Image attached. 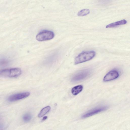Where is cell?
Wrapping results in <instances>:
<instances>
[{
    "label": "cell",
    "mask_w": 130,
    "mask_h": 130,
    "mask_svg": "<svg viewBox=\"0 0 130 130\" xmlns=\"http://www.w3.org/2000/svg\"><path fill=\"white\" fill-rule=\"evenodd\" d=\"M30 95V93L28 92L16 93L10 96L8 100L10 102H15L25 98Z\"/></svg>",
    "instance_id": "5"
},
{
    "label": "cell",
    "mask_w": 130,
    "mask_h": 130,
    "mask_svg": "<svg viewBox=\"0 0 130 130\" xmlns=\"http://www.w3.org/2000/svg\"><path fill=\"white\" fill-rule=\"evenodd\" d=\"M119 76V72L117 71L112 70L109 71L105 75L103 80L105 82L110 81L117 78Z\"/></svg>",
    "instance_id": "7"
},
{
    "label": "cell",
    "mask_w": 130,
    "mask_h": 130,
    "mask_svg": "<svg viewBox=\"0 0 130 130\" xmlns=\"http://www.w3.org/2000/svg\"><path fill=\"white\" fill-rule=\"evenodd\" d=\"M9 63V61L6 58H2L0 59V66L5 67L8 65Z\"/></svg>",
    "instance_id": "13"
},
{
    "label": "cell",
    "mask_w": 130,
    "mask_h": 130,
    "mask_svg": "<svg viewBox=\"0 0 130 130\" xmlns=\"http://www.w3.org/2000/svg\"><path fill=\"white\" fill-rule=\"evenodd\" d=\"M51 109V107L49 106H47L43 108L39 113L38 117L41 118L44 116Z\"/></svg>",
    "instance_id": "10"
},
{
    "label": "cell",
    "mask_w": 130,
    "mask_h": 130,
    "mask_svg": "<svg viewBox=\"0 0 130 130\" xmlns=\"http://www.w3.org/2000/svg\"><path fill=\"white\" fill-rule=\"evenodd\" d=\"M54 34L52 31L43 30L39 32L36 36V39L39 41L50 40L54 37Z\"/></svg>",
    "instance_id": "4"
},
{
    "label": "cell",
    "mask_w": 130,
    "mask_h": 130,
    "mask_svg": "<svg viewBox=\"0 0 130 130\" xmlns=\"http://www.w3.org/2000/svg\"><path fill=\"white\" fill-rule=\"evenodd\" d=\"M107 107L106 106L99 107L90 110L83 115L82 117L84 118L91 116L100 112L107 109Z\"/></svg>",
    "instance_id": "6"
},
{
    "label": "cell",
    "mask_w": 130,
    "mask_h": 130,
    "mask_svg": "<svg viewBox=\"0 0 130 130\" xmlns=\"http://www.w3.org/2000/svg\"><path fill=\"white\" fill-rule=\"evenodd\" d=\"M127 23L126 20L123 19L120 21L112 23L107 25L106 28H111L115 27L118 26L126 24Z\"/></svg>",
    "instance_id": "8"
},
{
    "label": "cell",
    "mask_w": 130,
    "mask_h": 130,
    "mask_svg": "<svg viewBox=\"0 0 130 130\" xmlns=\"http://www.w3.org/2000/svg\"><path fill=\"white\" fill-rule=\"evenodd\" d=\"M90 12L89 9H83L78 12L77 15L79 16H84L88 15Z\"/></svg>",
    "instance_id": "11"
},
{
    "label": "cell",
    "mask_w": 130,
    "mask_h": 130,
    "mask_svg": "<svg viewBox=\"0 0 130 130\" xmlns=\"http://www.w3.org/2000/svg\"><path fill=\"white\" fill-rule=\"evenodd\" d=\"M22 73L21 69L19 68L4 69L0 70V77H15L19 76Z\"/></svg>",
    "instance_id": "2"
},
{
    "label": "cell",
    "mask_w": 130,
    "mask_h": 130,
    "mask_svg": "<svg viewBox=\"0 0 130 130\" xmlns=\"http://www.w3.org/2000/svg\"><path fill=\"white\" fill-rule=\"evenodd\" d=\"M90 73V70L88 69L78 71L72 75L71 77V81L75 82L83 80L89 76Z\"/></svg>",
    "instance_id": "3"
},
{
    "label": "cell",
    "mask_w": 130,
    "mask_h": 130,
    "mask_svg": "<svg viewBox=\"0 0 130 130\" xmlns=\"http://www.w3.org/2000/svg\"><path fill=\"white\" fill-rule=\"evenodd\" d=\"M102 0L103 2H106V1H108V0Z\"/></svg>",
    "instance_id": "15"
},
{
    "label": "cell",
    "mask_w": 130,
    "mask_h": 130,
    "mask_svg": "<svg viewBox=\"0 0 130 130\" xmlns=\"http://www.w3.org/2000/svg\"><path fill=\"white\" fill-rule=\"evenodd\" d=\"M32 118L31 115L29 113H26L23 115L22 119L25 122H28L30 121Z\"/></svg>",
    "instance_id": "12"
},
{
    "label": "cell",
    "mask_w": 130,
    "mask_h": 130,
    "mask_svg": "<svg viewBox=\"0 0 130 130\" xmlns=\"http://www.w3.org/2000/svg\"><path fill=\"white\" fill-rule=\"evenodd\" d=\"M95 55V52L94 51L82 52L75 58L74 64H77L90 60L93 59Z\"/></svg>",
    "instance_id": "1"
},
{
    "label": "cell",
    "mask_w": 130,
    "mask_h": 130,
    "mask_svg": "<svg viewBox=\"0 0 130 130\" xmlns=\"http://www.w3.org/2000/svg\"><path fill=\"white\" fill-rule=\"evenodd\" d=\"M83 88V87L81 85L76 86L72 89V93L74 95H76L82 91Z\"/></svg>",
    "instance_id": "9"
},
{
    "label": "cell",
    "mask_w": 130,
    "mask_h": 130,
    "mask_svg": "<svg viewBox=\"0 0 130 130\" xmlns=\"http://www.w3.org/2000/svg\"><path fill=\"white\" fill-rule=\"evenodd\" d=\"M47 117L46 116H45L43 117L42 119V121H44L47 119Z\"/></svg>",
    "instance_id": "14"
}]
</instances>
